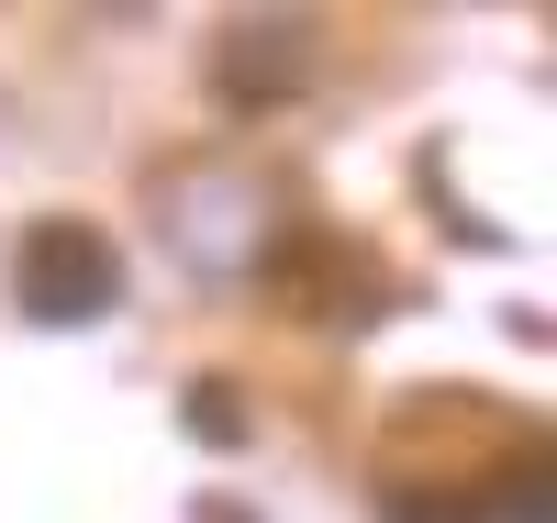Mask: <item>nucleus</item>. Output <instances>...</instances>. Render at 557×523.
<instances>
[{
	"label": "nucleus",
	"mask_w": 557,
	"mask_h": 523,
	"mask_svg": "<svg viewBox=\"0 0 557 523\" xmlns=\"http://www.w3.org/2000/svg\"><path fill=\"white\" fill-rule=\"evenodd\" d=\"M112 290H123V257H112L101 223H34V234H23L12 301H23L34 323H89V312H112Z\"/></svg>",
	"instance_id": "nucleus-1"
},
{
	"label": "nucleus",
	"mask_w": 557,
	"mask_h": 523,
	"mask_svg": "<svg viewBox=\"0 0 557 523\" xmlns=\"http://www.w3.org/2000/svg\"><path fill=\"white\" fill-rule=\"evenodd\" d=\"M223 89H235V101H278V89H301V34L246 23L235 45H223Z\"/></svg>",
	"instance_id": "nucleus-2"
},
{
	"label": "nucleus",
	"mask_w": 557,
	"mask_h": 523,
	"mask_svg": "<svg viewBox=\"0 0 557 523\" xmlns=\"http://www.w3.org/2000/svg\"><path fill=\"white\" fill-rule=\"evenodd\" d=\"M480 512H491V523H557V457H546V446H513Z\"/></svg>",
	"instance_id": "nucleus-3"
},
{
	"label": "nucleus",
	"mask_w": 557,
	"mask_h": 523,
	"mask_svg": "<svg viewBox=\"0 0 557 523\" xmlns=\"http://www.w3.org/2000/svg\"><path fill=\"white\" fill-rule=\"evenodd\" d=\"M190 435H212V446H235V435H246V412H235V390H190Z\"/></svg>",
	"instance_id": "nucleus-4"
},
{
	"label": "nucleus",
	"mask_w": 557,
	"mask_h": 523,
	"mask_svg": "<svg viewBox=\"0 0 557 523\" xmlns=\"http://www.w3.org/2000/svg\"><path fill=\"white\" fill-rule=\"evenodd\" d=\"M391 523H480V490H469V501H435V490H401V501H391Z\"/></svg>",
	"instance_id": "nucleus-5"
}]
</instances>
